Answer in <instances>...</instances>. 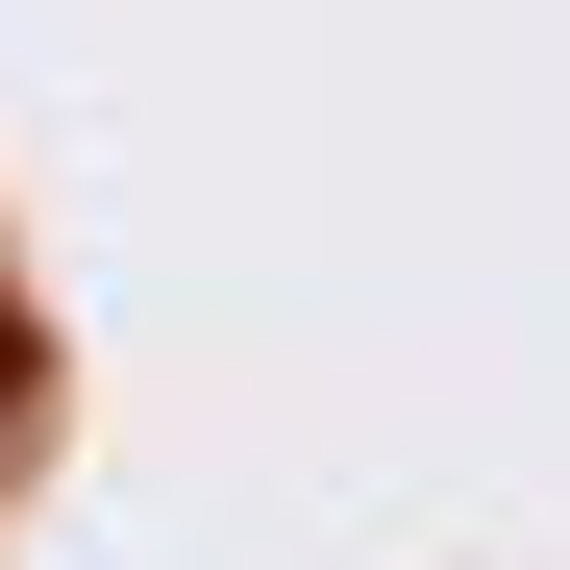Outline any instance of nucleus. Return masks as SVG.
<instances>
[{"mask_svg": "<svg viewBox=\"0 0 570 570\" xmlns=\"http://www.w3.org/2000/svg\"><path fill=\"white\" fill-rule=\"evenodd\" d=\"M0 422H26V323H0Z\"/></svg>", "mask_w": 570, "mask_h": 570, "instance_id": "1", "label": "nucleus"}]
</instances>
